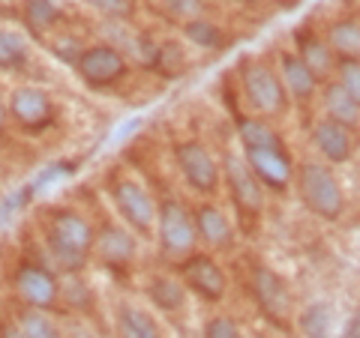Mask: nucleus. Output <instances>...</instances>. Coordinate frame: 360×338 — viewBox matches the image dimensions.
I'll return each instance as SVG.
<instances>
[{"mask_svg": "<svg viewBox=\"0 0 360 338\" xmlns=\"http://www.w3.org/2000/svg\"><path fill=\"white\" fill-rule=\"evenodd\" d=\"M45 243H49L54 264L66 273H78L87 264V257L94 255L96 231L78 210L60 207L51 212L49 224H45Z\"/></svg>", "mask_w": 360, "mask_h": 338, "instance_id": "obj_1", "label": "nucleus"}, {"mask_svg": "<svg viewBox=\"0 0 360 338\" xmlns=\"http://www.w3.org/2000/svg\"><path fill=\"white\" fill-rule=\"evenodd\" d=\"M295 186L297 195L303 201L312 216H319L324 222H336L345 212V191L340 186V180L324 162H300L295 168Z\"/></svg>", "mask_w": 360, "mask_h": 338, "instance_id": "obj_2", "label": "nucleus"}, {"mask_svg": "<svg viewBox=\"0 0 360 338\" xmlns=\"http://www.w3.org/2000/svg\"><path fill=\"white\" fill-rule=\"evenodd\" d=\"M240 84H243V93H246V102H250L258 114L279 117L288 111L291 99L283 87V78H279L274 66H267L264 60L246 58L240 63Z\"/></svg>", "mask_w": 360, "mask_h": 338, "instance_id": "obj_3", "label": "nucleus"}, {"mask_svg": "<svg viewBox=\"0 0 360 338\" xmlns=\"http://www.w3.org/2000/svg\"><path fill=\"white\" fill-rule=\"evenodd\" d=\"M156 228H160V245L165 255L180 257V261L195 255V245H198L195 219L180 201L165 198L162 204L156 207Z\"/></svg>", "mask_w": 360, "mask_h": 338, "instance_id": "obj_4", "label": "nucleus"}, {"mask_svg": "<svg viewBox=\"0 0 360 338\" xmlns=\"http://www.w3.org/2000/svg\"><path fill=\"white\" fill-rule=\"evenodd\" d=\"M222 177H225V186H229L234 210H238L243 219H252V222L262 219V212H264V186H262V180L252 174V168L246 165L243 156L225 153L222 156Z\"/></svg>", "mask_w": 360, "mask_h": 338, "instance_id": "obj_5", "label": "nucleus"}, {"mask_svg": "<svg viewBox=\"0 0 360 338\" xmlns=\"http://www.w3.org/2000/svg\"><path fill=\"white\" fill-rule=\"evenodd\" d=\"M174 159L189 189H195L198 195H217L219 191L222 165L213 159V153L201 141H180L174 147Z\"/></svg>", "mask_w": 360, "mask_h": 338, "instance_id": "obj_6", "label": "nucleus"}, {"mask_svg": "<svg viewBox=\"0 0 360 338\" xmlns=\"http://www.w3.org/2000/svg\"><path fill=\"white\" fill-rule=\"evenodd\" d=\"M111 201L120 212V219L129 224L135 234L141 236H150L156 228V204L150 198V191L144 189L139 180L132 177H123L111 183Z\"/></svg>", "mask_w": 360, "mask_h": 338, "instance_id": "obj_7", "label": "nucleus"}, {"mask_svg": "<svg viewBox=\"0 0 360 338\" xmlns=\"http://www.w3.org/2000/svg\"><path fill=\"white\" fill-rule=\"evenodd\" d=\"M75 72L90 87H111L127 78L129 60L117 45H90L75 60Z\"/></svg>", "mask_w": 360, "mask_h": 338, "instance_id": "obj_8", "label": "nucleus"}, {"mask_svg": "<svg viewBox=\"0 0 360 338\" xmlns=\"http://www.w3.org/2000/svg\"><path fill=\"white\" fill-rule=\"evenodd\" d=\"M6 108H9V117L27 132H39L54 123V99L42 87H33V84L15 87L9 93Z\"/></svg>", "mask_w": 360, "mask_h": 338, "instance_id": "obj_9", "label": "nucleus"}, {"mask_svg": "<svg viewBox=\"0 0 360 338\" xmlns=\"http://www.w3.org/2000/svg\"><path fill=\"white\" fill-rule=\"evenodd\" d=\"M180 278H184V288L193 290L195 297L207 299V302H219L229 290V278H225L222 266L217 264L213 255H189L180 264Z\"/></svg>", "mask_w": 360, "mask_h": 338, "instance_id": "obj_10", "label": "nucleus"}, {"mask_svg": "<svg viewBox=\"0 0 360 338\" xmlns=\"http://www.w3.org/2000/svg\"><path fill=\"white\" fill-rule=\"evenodd\" d=\"M13 285H15V294L21 297V302H27V309L49 311L58 306L60 285L51 269H45L39 264H21L13 276Z\"/></svg>", "mask_w": 360, "mask_h": 338, "instance_id": "obj_11", "label": "nucleus"}, {"mask_svg": "<svg viewBox=\"0 0 360 338\" xmlns=\"http://www.w3.org/2000/svg\"><path fill=\"white\" fill-rule=\"evenodd\" d=\"M243 159L252 168V174L262 180L264 189L285 191L295 180V165H291L285 147H246Z\"/></svg>", "mask_w": 360, "mask_h": 338, "instance_id": "obj_12", "label": "nucleus"}, {"mask_svg": "<svg viewBox=\"0 0 360 338\" xmlns=\"http://www.w3.org/2000/svg\"><path fill=\"white\" fill-rule=\"evenodd\" d=\"M252 297L267 318L285 320L291 314V290L285 285V278L264 264L252 266Z\"/></svg>", "mask_w": 360, "mask_h": 338, "instance_id": "obj_13", "label": "nucleus"}, {"mask_svg": "<svg viewBox=\"0 0 360 338\" xmlns=\"http://www.w3.org/2000/svg\"><path fill=\"white\" fill-rule=\"evenodd\" d=\"M312 147L324 156V162L345 165L354 156L357 141H354V132L348 126H342V123H336L330 117H321L312 126Z\"/></svg>", "mask_w": 360, "mask_h": 338, "instance_id": "obj_14", "label": "nucleus"}, {"mask_svg": "<svg viewBox=\"0 0 360 338\" xmlns=\"http://www.w3.org/2000/svg\"><path fill=\"white\" fill-rule=\"evenodd\" d=\"M96 257L105 266L123 269L135 261V252H139V243H135L132 231L120 228V224H105L103 231L96 234V245H94Z\"/></svg>", "mask_w": 360, "mask_h": 338, "instance_id": "obj_15", "label": "nucleus"}, {"mask_svg": "<svg viewBox=\"0 0 360 338\" xmlns=\"http://www.w3.org/2000/svg\"><path fill=\"white\" fill-rule=\"evenodd\" d=\"M279 78H283V87H285L288 99H295V102H309L321 87L319 78L309 72V66L297 58V51L279 54Z\"/></svg>", "mask_w": 360, "mask_h": 338, "instance_id": "obj_16", "label": "nucleus"}, {"mask_svg": "<svg viewBox=\"0 0 360 338\" xmlns=\"http://www.w3.org/2000/svg\"><path fill=\"white\" fill-rule=\"evenodd\" d=\"M193 219H195L198 243H205L207 249H231L234 228H231L229 216H225L217 204H198Z\"/></svg>", "mask_w": 360, "mask_h": 338, "instance_id": "obj_17", "label": "nucleus"}, {"mask_svg": "<svg viewBox=\"0 0 360 338\" xmlns=\"http://www.w3.org/2000/svg\"><path fill=\"white\" fill-rule=\"evenodd\" d=\"M297 58L309 66V72L319 78V81H330L336 72V54L330 51V45L319 33H297Z\"/></svg>", "mask_w": 360, "mask_h": 338, "instance_id": "obj_18", "label": "nucleus"}, {"mask_svg": "<svg viewBox=\"0 0 360 338\" xmlns=\"http://www.w3.org/2000/svg\"><path fill=\"white\" fill-rule=\"evenodd\" d=\"M321 105H324V111H328L324 117L342 123V126H348V129L360 126V105L354 102L352 96H348V90L336 81V78L324 81V87H321Z\"/></svg>", "mask_w": 360, "mask_h": 338, "instance_id": "obj_19", "label": "nucleus"}, {"mask_svg": "<svg viewBox=\"0 0 360 338\" xmlns=\"http://www.w3.org/2000/svg\"><path fill=\"white\" fill-rule=\"evenodd\" d=\"M115 330H117V338H162V330L153 314L139 306H129V302H123L117 309Z\"/></svg>", "mask_w": 360, "mask_h": 338, "instance_id": "obj_20", "label": "nucleus"}, {"mask_svg": "<svg viewBox=\"0 0 360 338\" xmlns=\"http://www.w3.org/2000/svg\"><path fill=\"white\" fill-rule=\"evenodd\" d=\"M328 45L340 60H360V21L336 18L328 27Z\"/></svg>", "mask_w": 360, "mask_h": 338, "instance_id": "obj_21", "label": "nucleus"}, {"mask_svg": "<svg viewBox=\"0 0 360 338\" xmlns=\"http://www.w3.org/2000/svg\"><path fill=\"white\" fill-rule=\"evenodd\" d=\"M148 297H150L153 306L160 311H165V314H177V311H184V306H186L184 281L168 278V276H156V278L148 281Z\"/></svg>", "mask_w": 360, "mask_h": 338, "instance_id": "obj_22", "label": "nucleus"}, {"mask_svg": "<svg viewBox=\"0 0 360 338\" xmlns=\"http://www.w3.org/2000/svg\"><path fill=\"white\" fill-rule=\"evenodd\" d=\"M21 18H25V25L33 30V33H45L51 27L60 25V6L54 4V0H25V6H21Z\"/></svg>", "mask_w": 360, "mask_h": 338, "instance_id": "obj_23", "label": "nucleus"}, {"mask_svg": "<svg viewBox=\"0 0 360 338\" xmlns=\"http://www.w3.org/2000/svg\"><path fill=\"white\" fill-rule=\"evenodd\" d=\"M238 138L246 147H283V138H279V132L270 126V123L258 120V117H243L238 120Z\"/></svg>", "mask_w": 360, "mask_h": 338, "instance_id": "obj_24", "label": "nucleus"}, {"mask_svg": "<svg viewBox=\"0 0 360 338\" xmlns=\"http://www.w3.org/2000/svg\"><path fill=\"white\" fill-rule=\"evenodd\" d=\"M18 326L27 338H63V330L58 326V320L42 309H25L18 318Z\"/></svg>", "mask_w": 360, "mask_h": 338, "instance_id": "obj_25", "label": "nucleus"}, {"mask_svg": "<svg viewBox=\"0 0 360 338\" xmlns=\"http://www.w3.org/2000/svg\"><path fill=\"white\" fill-rule=\"evenodd\" d=\"M27 58H30L27 42L13 30H0V69L15 72L27 63Z\"/></svg>", "mask_w": 360, "mask_h": 338, "instance_id": "obj_26", "label": "nucleus"}, {"mask_svg": "<svg viewBox=\"0 0 360 338\" xmlns=\"http://www.w3.org/2000/svg\"><path fill=\"white\" fill-rule=\"evenodd\" d=\"M184 36L193 45H198V48H205V51L219 48V45H222V30L213 25V21H205V18L186 21V25H184Z\"/></svg>", "mask_w": 360, "mask_h": 338, "instance_id": "obj_27", "label": "nucleus"}, {"mask_svg": "<svg viewBox=\"0 0 360 338\" xmlns=\"http://www.w3.org/2000/svg\"><path fill=\"white\" fill-rule=\"evenodd\" d=\"M162 6H165V15L172 21H180V25L195 21L205 13V0H165Z\"/></svg>", "mask_w": 360, "mask_h": 338, "instance_id": "obj_28", "label": "nucleus"}, {"mask_svg": "<svg viewBox=\"0 0 360 338\" xmlns=\"http://www.w3.org/2000/svg\"><path fill=\"white\" fill-rule=\"evenodd\" d=\"M333 78L348 90V96L360 105V60H340L336 63Z\"/></svg>", "mask_w": 360, "mask_h": 338, "instance_id": "obj_29", "label": "nucleus"}, {"mask_svg": "<svg viewBox=\"0 0 360 338\" xmlns=\"http://www.w3.org/2000/svg\"><path fill=\"white\" fill-rule=\"evenodd\" d=\"M153 66L160 69L162 75H168V78H174L180 69H184V54H180V48L174 42H165L160 51H156V60H153Z\"/></svg>", "mask_w": 360, "mask_h": 338, "instance_id": "obj_30", "label": "nucleus"}, {"mask_svg": "<svg viewBox=\"0 0 360 338\" xmlns=\"http://www.w3.org/2000/svg\"><path fill=\"white\" fill-rule=\"evenodd\" d=\"M205 338H243V332H240V326L234 323L231 318L217 314V318H210L205 323Z\"/></svg>", "mask_w": 360, "mask_h": 338, "instance_id": "obj_31", "label": "nucleus"}, {"mask_svg": "<svg viewBox=\"0 0 360 338\" xmlns=\"http://www.w3.org/2000/svg\"><path fill=\"white\" fill-rule=\"evenodd\" d=\"M303 326L312 332V338H319L324 330H328V309H324V306H312L307 314H303Z\"/></svg>", "mask_w": 360, "mask_h": 338, "instance_id": "obj_32", "label": "nucleus"}, {"mask_svg": "<svg viewBox=\"0 0 360 338\" xmlns=\"http://www.w3.org/2000/svg\"><path fill=\"white\" fill-rule=\"evenodd\" d=\"M94 9H99V13H105L111 18H123L132 13V4L129 0H87Z\"/></svg>", "mask_w": 360, "mask_h": 338, "instance_id": "obj_33", "label": "nucleus"}, {"mask_svg": "<svg viewBox=\"0 0 360 338\" xmlns=\"http://www.w3.org/2000/svg\"><path fill=\"white\" fill-rule=\"evenodd\" d=\"M342 338H360V306L354 309L352 318H348L345 330H342Z\"/></svg>", "mask_w": 360, "mask_h": 338, "instance_id": "obj_34", "label": "nucleus"}, {"mask_svg": "<svg viewBox=\"0 0 360 338\" xmlns=\"http://www.w3.org/2000/svg\"><path fill=\"white\" fill-rule=\"evenodd\" d=\"M0 338H27L25 332H21V326L15 323H4V326H0Z\"/></svg>", "mask_w": 360, "mask_h": 338, "instance_id": "obj_35", "label": "nucleus"}, {"mask_svg": "<svg viewBox=\"0 0 360 338\" xmlns=\"http://www.w3.org/2000/svg\"><path fill=\"white\" fill-rule=\"evenodd\" d=\"M6 123H9V108H6L4 99H0V132L6 129Z\"/></svg>", "mask_w": 360, "mask_h": 338, "instance_id": "obj_36", "label": "nucleus"}, {"mask_svg": "<svg viewBox=\"0 0 360 338\" xmlns=\"http://www.w3.org/2000/svg\"><path fill=\"white\" fill-rule=\"evenodd\" d=\"M0 311H4V302H0Z\"/></svg>", "mask_w": 360, "mask_h": 338, "instance_id": "obj_37", "label": "nucleus"}, {"mask_svg": "<svg viewBox=\"0 0 360 338\" xmlns=\"http://www.w3.org/2000/svg\"><path fill=\"white\" fill-rule=\"evenodd\" d=\"M240 4H250V0H240Z\"/></svg>", "mask_w": 360, "mask_h": 338, "instance_id": "obj_38", "label": "nucleus"}]
</instances>
